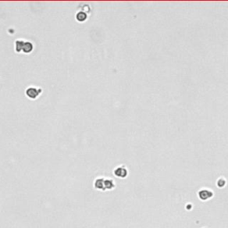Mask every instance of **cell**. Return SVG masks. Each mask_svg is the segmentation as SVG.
<instances>
[{"label":"cell","mask_w":228,"mask_h":228,"mask_svg":"<svg viewBox=\"0 0 228 228\" xmlns=\"http://www.w3.org/2000/svg\"><path fill=\"white\" fill-rule=\"evenodd\" d=\"M42 93V89L38 88V87H29L26 90H25V94L27 95L28 98L31 99V100H35L37 99Z\"/></svg>","instance_id":"cell-1"},{"label":"cell","mask_w":228,"mask_h":228,"mask_svg":"<svg viewBox=\"0 0 228 228\" xmlns=\"http://www.w3.org/2000/svg\"><path fill=\"white\" fill-rule=\"evenodd\" d=\"M113 173L116 176H118L119 178H126L128 175V171L124 166H119V167L116 168L114 169Z\"/></svg>","instance_id":"cell-2"},{"label":"cell","mask_w":228,"mask_h":228,"mask_svg":"<svg viewBox=\"0 0 228 228\" xmlns=\"http://www.w3.org/2000/svg\"><path fill=\"white\" fill-rule=\"evenodd\" d=\"M26 41H24L23 39H16L14 42V49L16 53H20L22 52L23 49V46L25 45Z\"/></svg>","instance_id":"cell-3"},{"label":"cell","mask_w":228,"mask_h":228,"mask_svg":"<svg viewBox=\"0 0 228 228\" xmlns=\"http://www.w3.org/2000/svg\"><path fill=\"white\" fill-rule=\"evenodd\" d=\"M94 188L98 189V190H105L104 188V178L103 177H98L95 179V181L94 183Z\"/></svg>","instance_id":"cell-4"},{"label":"cell","mask_w":228,"mask_h":228,"mask_svg":"<svg viewBox=\"0 0 228 228\" xmlns=\"http://www.w3.org/2000/svg\"><path fill=\"white\" fill-rule=\"evenodd\" d=\"M87 19V13L83 12L82 10L77 12L76 13V20L80 23H84Z\"/></svg>","instance_id":"cell-5"},{"label":"cell","mask_w":228,"mask_h":228,"mask_svg":"<svg viewBox=\"0 0 228 228\" xmlns=\"http://www.w3.org/2000/svg\"><path fill=\"white\" fill-rule=\"evenodd\" d=\"M115 187V183L112 179L104 178V188L105 190H112Z\"/></svg>","instance_id":"cell-6"},{"label":"cell","mask_w":228,"mask_h":228,"mask_svg":"<svg viewBox=\"0 0 228 228\" xmlns=\"http://www.w3.org/2000/svg\"><path fill=\"white\" fill-rule=\"evenodd\" d=\"M32 50H33V44L31 42H30V41H26L25 45L23 46V53L24 54H30V53L32 52Z\"/></svg>","instance_id":"cell-7"},{"label":"cell","mask_w":228,"mask_h":228,"mask_svg":"<svg viewBox=\"0 0 228 228\" xmlns=\"http://www.w3.org/2000/svg\"><path fill=\"white\" fill-rule=\"evenodd\" d=\"M212 195H213L212 193H211L210 191H208V190H201V192H199V196H200L203 201H205L206 199L210 198Z\"/></svg>","instance_id":"cell-8"}]
</instances>
